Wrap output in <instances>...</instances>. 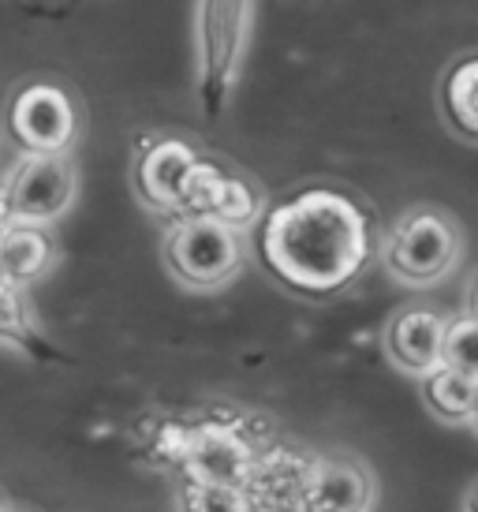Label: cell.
I'll list each match as a JSON object with an SVG mask.
<instances>
[{
  "instance_id": "18",
  "label": "cell",
  "mask_w": 478,
  "mask_h": 512,
  "mask_svg": "<svg viewBox=\"0 0 478 512\" xmlns=\"http://www.w3.org/2000/svg\"><path fill=\"white\" fill-rule=\"evenodd\" d=\"M12 225V217H8V206H4V191H0V232Z\"/></svg>"
},
{
  "instance_id": "14",
  "label": "cell",
  "mask_w": 478,
  "mask_h": 512,
  "mask_svg": "<svg viewBox=\"0 0 478 512\" xmlns=\"http://www.w3.org/2000/svg\"><path fill=\"white\" fill-rule=\"evenodd\" d=\"M441 367L467 378V382H478V318H471V314L449 318Z\"/></svg>"
},
{
  "instance_id": "19",
  "label": "cell",
  "mask_w": 478,
  "mask_h": 512,
  "mask_svg": "<svg viewBox=\"0 0 478 512\" xmlns=\"http://www.w3.org/2000/svg\"><path fill=\"white\" fill-rule=\"evenodd\" d=\"M471 318H478V277H475V288H471Z\"/></svg>"
},
{
  "instance_id": "5",
  "label": "cell",
  "mask_w": 478,
  "mask_h": 512,
  "mask_svg": "<svg viewBox=\"0 0 478 512\" xmlns=\"http://www.w3.org/2000/svg\"><path fill=\"white\" fill-rule=\"evenodd\" d=\"M79 195V169L71 154H23L4 184L12 225L49 228L68 214Z\"/></svg>"
},
{
  "instance_id": "2",
  "label": "cell",
  "mask_w": 478,
  "mask_h": 512,
  "mask_svg": "<svg viewBox=\"0 0 478 512\" xmlns=\"http://www.w3.org/2000/svg\"><path fill=\"white\" fill-rule=\"evenodd\" d=\"M464 251V232L452 214L437 206L408 210L381 243V266L396 285L434 288L441 285Z\"/></svg>"
},
{
  "instance_id": "12",
  "label": "cell",
  "mask_w": 478,
  "mask_h": 512,
  "mask_svg": "<svg viewBox=\"0 0 478 512\" xmlns=\"http://www.w3.org/2000/svg\"><path fill=\"white\" fill-rule=\"evenodd\" d=\"M422 400L445 423H471L478 404V382H467V378L441 367L430 378H422Z\"/></svg>"
},
{
  "instance_id": "9",
  "label": "cell",
  "mask_w": 478,
  "mask_h": 512,
  "mask_svg": "<svg viewBox=\"0 0 478 512\" xmlns=\"http://www.w3.org/2000/svg\"><path fill=\"white\" fill-rule=\"evenodd\" d=\"M445 329L449 318L434 307H408L393 314V322L385 326V356L393 359L396 370L430 378L441 370V352H445Z\"/></svg>"
},
{
  "instance_id": "8",
  "label": "cell",
  "mask_w": 478,
  "mask_h": 512,
  "mask_svg": "<svg viewBox=\"0 0 478 512\" xmlns=\"http://www.w3.org/2000/svg\"><path fill=\"white\" fill-rule=\"evenodd\" d=\"M378 483L355 456H314L296 512H374Z\"/></svg>"
},
{
  "instance_id": "1",
  "label": "cell",
  "mask_w": 478,
  "mask_h": 512,
  "mask_svg": "<svg viewBox=\"0 0 478 512\" xmlns=\"http://www.w3.org/2000/svg\"><path fill=\"white\" fill-rule=\"evenodd\" d=\"M258 258L299 296H333L374 258V225L348 191L307 187L262 217Z\"/></svg>"
},
{
  "instance_id": "20",
  "label": "cell",
  "mask_w": 478,
  "mask_h": 512,
  "mask_svg": "<svg viewBox=\"0 0 478 512\" xmlns=\"http://www.w3.org/2000/svg\"><path fill=\"white\" fill-rule=\"evenodd\" d=\"M467 427H471L478 434V404H475V415H471V423H467Z\"/></svg>"
},
{
  "instance_id": "11",
  "label": "cell",
  "mask_w": 478,
  "mask_h": 512,
  "mask_svg": "<svg viewBox=\"0 0 478 512\" xmlns=\"http://www.w3.org/2000/svg\"><path fill=\"white\" fill-rule=\"evenodd\" d=\"M53 258H57V243L49 240L45 228L8 225L0 232V277L19 292L30 281H42L53 270Z\"/></svg>"
},
{
  "instance_id": "13",
  "label": "cell",
  "mask_w": 478,
  "mask_h": 512,
  "mask_svg": "<svg viewBox=\"0 0 478 512\" xmlns=\"http://www.w3.org/2000/svg\"><path fill=\"white\" fill-rule=\"evenodd\" d=\"M445 113L467 139H478V57L456 60L441 83Z\"/></svg>"
},
{
  "instance_id": "10",
  "label": "cell",
  "mask_w": 478,
  "mask_h": 512,
  "mask_svg": "<svg viewBox=\"0 0 478 512\" xmlns=\"http://www.w3.org/2000/svg\"><path fill=\"white\" fill-rule=\"evenodd\" d=\"M180 217H213L228 228H243L258 217V191H254L251 180L202 161L195 180H191Z\"/></svg>"
},
{
  "instance_id": "6",
  "label": "cell",
  "mask_w": 478,
  "mask_h": 512,
  "mask_svg": "<svg viewBox=\"0 0 478 512\" xmlns=\"http://www.w3.org/2000/svg\"><path fill=\"white\" fill-rule=\"evenodd\" d=\"M8 131L27 154H68L79 139V113L57 83H30L8 109Z\"/></svg>"
},
{
  "instance_id": "22",
  "label": "cell",
  "mask_w": 478,
  "mask_h": 512,
  "mask_svg": "<svg viewBox=\"0 0 478 512\" xmlns=\"http://www.w3.org/2000/svg\"><path fill=\"white\" fill-rule=\"evenodd\" d=\"M0 512H4V505H0Z\"/></svg>"
},
{
  "instance_id": "15",
  "label": "cell",
  "mask_w": 478,
  "mask_h": 512,
  "mask_svg": "<svg viewBox=\"0 0 478 512\" xmlns=\"http://www.w3.org/2000/svg\"><path fill=\"white\" fill-rule=\"evenodd\" d=\"M0 341L4 344H30L34 341V329H30L23 292L8 285L4 277H0Z\"/></svg>"
},
{
  "instance_id": "3",
  "label": "cell",
  "mask_w": 478,
  "mask_h": 512,
  "mask_svg": "<svg viewBox=\"0 0 478 512\" xmlns=\"http://www.w3.org/2000/svg\"><path fill=\"white\" fill-rule=\"evenodd\" d=\"M198 12V98L206 116H221L239 79L254 4L247 0H202Z\"/></svg>"
},
{
  "instance_id": "21",
  "label": "cell",
  "mask_w": 478,
  "mask_h": 512,
  "mask_svg": "<svg viewBox=\"0 0 478 512\" xmlns=\"http://www.w3.org/2000/svg\"><path fill=\"white\" fill-rule=\"evenodd\" d=\"M4 512H15V509H4Z\"/></svg>"
},
{
  "instance_id": "17",
  "label": "cell",
  "mask_w": 478,
  "mask_h": 512,
  "mask_svg": "<svg viewBox=\"0 0 478 512\" xmlns=\"http://www.w3.org/2000/svg\"><path fill=\"white\" fill-rule=\"evenodd\" d=\"M464 512H478V479H471V486L464 490V501H460Z\"/></svg>"
},
{
  "instance_id": "4",
  "label": "cell",
  "mask_w": 478,
  "mask_h": 512,
  "mask_svg": "<svg viewBox=\"0 0 478 512\" xmlns=\"http://www.w3.org/2000/svg\"><path fill=\"white\" fill-rule=\"evenodd\" d=\"M165 262L180 285L195 292L232 285L247 262L239 228H228L213 217H176L165 240Z\"/></svg>"
},
{
  "instance_id": "7",
  "label": "cell",
  "mask_w": 478,
  "mask_h": 512,
  "mask_svg": "<svg viewBox=\"0 0 478 512\" xmlns=\"http://www.w3.org/2000/svg\"><path fill=\"white\" fill-rule=\"evenodd\" d=\"M198 165L202 161H198L191 143H183V139H157L135 161V195L154 214L180 217Z\"/></svg>"
},
{
  "instance_id": "16",
  "label": "cell",
  "mask_w": 478,
  "mask_h": 512,
  "mask_svg": "<svg viewBox=\"0 0 478 512\" xmlns=\"http://www.w3.org/2000/svg\"><path fill=\"white\" fill-rule=\"evenodd\" d=\"M195 509L191 512H247L243 498H239L236 490H225V486H202L195 483Z\"/></svg>"
}]
</instances>
